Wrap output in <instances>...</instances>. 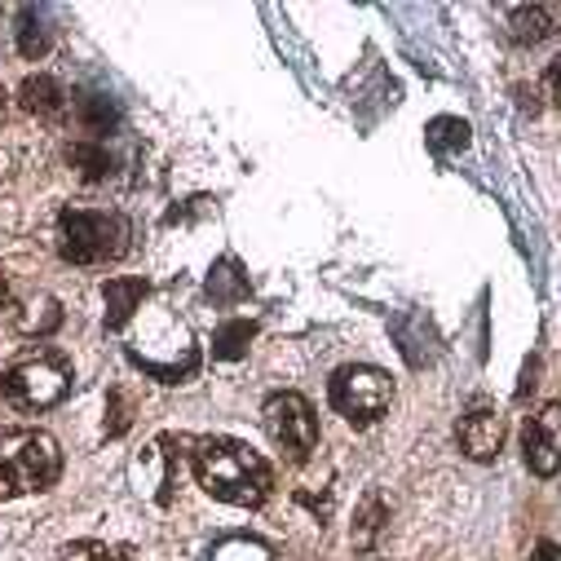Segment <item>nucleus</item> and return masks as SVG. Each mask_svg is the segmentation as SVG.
I'll return each instance as SVG.
<instances>
[{"mask_svg":"<svg viewBox=\"0 0 561 561\" xmlns=\"http://www.w3.org/2000/svg\"><path fill=\"white\" fill-rule=\"evenodd\" d=\"M19 106H23L27 115L45 119V124H58V119H67V111H71V93H67L62 80H54V76H27L23 89H19Z\"/></svg>","mask_w":561,"mask_h":561,"instance_id":"obj_10","label":"nucleus"},{"mask_svg":"<svg viewBox=\"0 0 561 561\" xmlns=\"http://www.w3.org/2000/svg\"><path fill=\"white\" fill-rule=\"evenodd\" d=\"M14 310V293H10V278H0V314Z\"/></svg>","mask_w":561,"mask_h":561,"instance_id":"obj_25","label":"nucleus"},{"mask_svg":"<svg viewBox=\"0 0 561 561\" xmlns=\"http://www.w3.org/2000/svg\"><path fill=\"white\" fill-rule=\"evenodd\" d=\"M10 323H14L19 336H54V332L62 328V306H58L49 293H36V297L14 301Z\"/></svg>","mask_w":561,"mask_h":561,"instance_id":"obj_11","label":"nucleus"},{"mask_svg":"<svg viewBox=\"0 0 561 561\" xmlns=\"http://www.w3.org/2000/svg\"><path fill=\"white\" fill-rule=\"evenodd\" d=\"M71 363L58 350H32L0 371V393L19 411H45L71 393Z\"/></svg>","mask_w":561,"mask_h":561,"instance_id":"obj_4","label":"nucleus"},{"mask_svg":"<svg viewBox=\"0 0 561 561\" xmlns=\"http://www.w3.org/2000/svg\"><path fill=\"white\" fill-rule=\"evenodd\" d=\"M19 54L23 58H45L49 45H54V32H49V10H36V5H23L19 10Z\"/></svg>","mask_w":561,"mask_h":561,"instance_id":"obj_15","label":"nucleus"},{"mask_svg":"<svg viewBox=\"0 0 561 561\" xmlns=\"http://www.w3.org/2000/svg\"><path fill=\"white\" fill-rule=\"evenodd\" d=\"M261 420H265L270 443L284 447V456H293V460H306L319 447V415H314L310 398H301L297 389H284V393L265 398Z\"/></svg>","mask_w":561,"mask_h":561,"instance_id":"obj_6","label":"nucleus"},{"mask_svg":"<svg viewBox=\"0 0 561 561\" xmlns=\"http://www.w3.org/2000/svg\"><path fill=\"white\" fill-rule=\"evenodd\" d=\"M522 451H526V469L539 478H552L561 469V402H548L526 420Z\"/></svg>","mask_w":561,"mask_h":561,"instance_id":"obj_7","label":"nucleus"},{"mask_svg":"<svg viewBox=\"0 0 561 561\" xmlns=\"http://www.w3.org/2000/svg\"><path fill=\"white\" fill-rule=\"evenodd\" d=\"M526 561H561V548L557 543H535V552Z\"/></svg>","mask_w":561,"mask_h":561,"instance_id":"obj_24","label":"nucleus"},{"mask_svg":"<svg viewBox=\"0 0 561 561\" xmlns=\"http://www.w3.org/2000/svg\"><path fill=\"white\" fill-rule=\"evenodd\" d=\"M208 297L217 301V306H239L248 293H252V284H248V270L239 265V256H221L213 270H208Z\"/></svg>","mask_w":561,"mask_h":561,"instance_id":"obj_14","label":"nucleus"},{"mask_svg":"<svg viewBox=\"0 0 561 561\" xmlns=\"http://www.w3.org/2000/svg\"><path fill=\"white\" fill-rule=\"evenodd\" d=\"M425 137H430V147H434L438 156H451V151H465V147H469V124L456 119V115H438Z\"/></svg>","mask_w":561,"mask_h":561,"instance_id":"obj_19","label":"nucleus"},{"mask_svg":"<svg viewBox=\"0 0 561 561\" xmlns=\"http://www.w3.org/2000/svg\"><path fill=\"white\" fill-rule=\"evenodd\" d=\"M128 243H133V226L119 213H102V208H62L58 213L54 248L71 265H106V261H119L128 252Z\"/></svg>","mask_w":561,"mask_h":561,"instance_id":"obj_2","label":"nucleus"},{"mask_svg":"<svg viewBox=\"0 0 561 561\" xmlns=\"http://www.w3.org/2000/svg\"><path fill=\"white\" fill-rule=\"evenodd\" d=\"M151 293L147 278H106L102 284V297H106V332H119L133 310L142 306V297Z\"/></svg>","mask_w":561,"mask_h":561,"instance_id":"obj_12","label":"nucleus"},{"mask_svg":"<svg viewBox=\"0 0 561 561\" xmlns=\"http://www.w3.org/2000/svg\"><path fill=\"white\" fill-rule=\"evenodd\" d=\"M5 111H10V93L0 89V119H5Z\"/></svg>","mask_w":561,"mask_h":561,"instance_id":"obj_26","label":"nucleus"},{"mask_svg":"<svg viewBox=\"0 0 561 561\" xmlns=\"http://www.w3.org/2000/svg\"><path fill=\"white\" fill-rule=\"evenodd\" d=\"M543 89H548V98L561 106V54L548 62V71H543Z\"/></svg>","mask_w":561,"mask_h":561,"instance_id":"obj_23","label":"nucleus"},{"mask_svg":"<svg viewBox=\"0 0 561 561\" xmlns=\"http://www.w3.org/2000/svg\"><path fill=\"white\" fill-rule=\"evenodd\" d=\"M71 119L80 124V133H89V142H106V137L124 124V111L111 93H93V89H76L71 93Z\"/></svg>","mask_w":561,"mask_h":561,"instance_id":"obj_9","label":"nucleus"},{"mask_svg":"<svg viewBox=\"0 0 561 561\" xmlns=\"http://www.w3.org/2000/svg\"><path fill=\"white\" fill-rule=\"evenodd\" d=\"M67 164H71V169L80 173V182H89V186L115 178V156L106 151V142H89V137H80V142L67 147Z\"/></svg>","mask_w":561,"mask_h":561,"instance_id":"obj_13","label":"nucleus"},{"mask_svg":"<svg viewBox=\"0 0 561 561\" xmlns=\"http://www.w3.org/2000/svg\"><path fill=\"white\" fill-rule=\"evenodd\" d=\"M504 434H508L504 415H500V411H491V407H473V411L460 420V447H465V456H469V460H478V465H486V460H495V456H500Z\"/></svg>","mask_w":561,"mask_h":561,"instance_id":"obj_8","label":"nucleus"},{"mask_svg":"<svg viewBox=\"0 0 561 561\" xmlns=\"http://www.w3.org/2000/svg\"><path fill=\"white\" fill-rule=\"evenodd\" d=\"M508 36L513 45H539L552 36V14L543 5H522L508 14Z\"/></svg>","mask_w":561,"mask_h":561,"instance_id":"obj_16","label":"nucleus"},{"mask_svg":"<svg viewBox=\"0 0 561 561\" xmlns=\"http://www.w3.org/2000/svg\"><path fill=\"white\" fill-rule=\"evenodd\" d=\"M62 473V451L45 430H0V500L49 491Z\"/></svg>","mask_w":561,"mask_h":561,"instance_id":"obj_3","label":"nucleus"},{"mask_svg":"<svg viewBox=\"0 0 561 561\" xmlns=\"http://www.w3.org/2000/svg\"><path fill=\"white\" fill-rule=\"evenodd\" d=\"M208 561H270V548L261 539H248V535H234V539H221Z\"/></svg>","mask_w":561,"mask_h":561,"instance_id":"obj_21","label":"nucleus"},{"mask_svg":"<svg viewBox=\"0 0 561 561\" xmlns=\"http://www.w3.org/2000/svg\"><path fill=\"white\" fill-rule=\"evenodd\" d=\"M385 522H389V508H385V500L371 491V495L358 504V517H354V548H358V552H371V548H376V535L385 530Z\"/></svg>","mask_w":561,"mask_h":561,"instance_id":"obj_18","label":"nucleus"},{"mask_svg":"<svg viewBox=\"0 0 561 561\" xmlns=\"http://www.w3.org/2000/svg\"><path fill=\"white\" fill-rule=\"evenodd\" d=\"M252 336H256V323H252V319H230V323H221L217 336H213V358H221V363L243 358L248 345H252Z\"/></svg>","mask_w":561,"mask_h":561,"instance_id":"obj_17","label":"nucleus"},{"mask_svg":"<svg viewBox=\"0 0 561 561\" xmlns=\"http://www.w3.org/2000/svg\"><path fill=\"white\" fill-rule=\"evenodd\" d=\"M328 398H332V407L350 420V425L367 430V425H376V420L389 411V402H393V380H389V371H380V367L350 363V367H341V371L332 376Z\"/></svg>","mask_w":561,"mask_h":561,"instance_id":"obj_5","label":"nucleus"},{"mask_svg":"<svg viewBox=\"0 0 561 561\" xmlns=\"http://www.w3.org/2000/svg\"><path fill=\"white\" fill-rule=\"evenodd\" d=\"M133 407H137L133 393L115 385V389H111V407H106V415H111V420H106V438H119V434L133 425Z\"/></svg>","mask_w":561,"mask_h":561,"instance_id":"obj_22","label":"nucleus"},{"mask_svg":"<svg viewBox=\"0 0 561 561\" xmlns=\"http://www.w3.org/2000/svg\"><path fill=\"white\" fill-rule=\"evenodd\" d=\"M191 469L213 500H226L239 508H256L274 491V469L239 438H195Z\"/></svg>","mask_w":561,"mask_h":561,"instance_id":"obj_1","label":"nucleus"},{"mask_svg":"<svg viewBox=\"0 0 561 561\" xmlns=\"http://www.w3.org/2000/svg\"><path fill=\"white\" fill-rule=\"evenodd\" d=\"M128 543H102V539H76L58 552V561H128Z\"/></svg>","mask_w":561,"mask_h":561,"instance_id":"obj_20","label":"nucleus"}]
</instances>
